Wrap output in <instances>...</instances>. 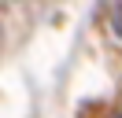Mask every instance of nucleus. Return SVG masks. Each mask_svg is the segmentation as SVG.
I'll list each match as a JSON object with an SVG mask.
<instances>
[{"instance_id": "obj_1", "label": "nucleus", "mask_w": 122, "mask_h": 118, "mask_svg": "<svg viewBox=\"0 0 122 118\" xmlns=\"http://www.w3.org/2000/svg\"><path fill=\"white\" fill-rule=\"evenodd\" d=\"M111 30H115V37H122V4L115 7V15H111Z\"/></svg>"}, {"instance_id": "obj_2", "label": "nucleus", "mask_w": 122, "mask_h": 118, "mask_svg": "<svg viewBox=\"0 0 122 118\" xmlns=\"http://www.w3.org/2000/svg\"><path fill=\"white\" fill-rule=\"evenodd\" d=\"M115 118H122V111H118V114H115Z\"/></svg>"}]
</instances>
